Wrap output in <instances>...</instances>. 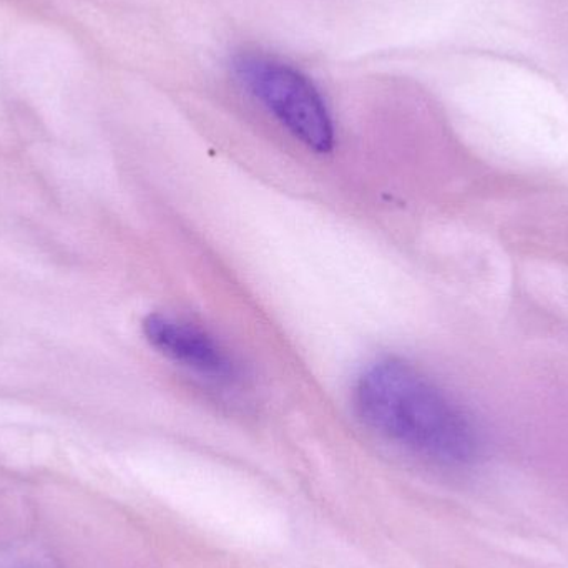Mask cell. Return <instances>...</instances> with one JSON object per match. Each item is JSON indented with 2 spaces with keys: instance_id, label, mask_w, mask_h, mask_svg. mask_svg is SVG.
<instances>
[{
  "instance_id": "obj_3",
  "label": "cell",
  "mask_w": 568,
  "mask_h": 568,
  "mask_svg": "<svg viewBox=\"0 0 568 568\" xmlns=\"http://www.w3.org/2000/svg\"><path fill=\"white\" fill-rule=\"evenodd\" d=\"M149 343L173 363L219 384H236L242 366L219 339L195 324L166 314H150L143 320Z\"/></svg>"
},
{
  "instance_id": "obj_2",
  "label": "cell",
  "mask_w": 568,
  "mask_h": 568,
  "mask_svg": "<svg viewBox=\"0 0 568 568\" xmlns=\"http://www.w3.org/2000/svg\"><path fill=\"white\" fill-rule=\"evenodd\" d=\"M233 73L270 115L307 150L329 153L336 143L333 115L313 80L296 67L260 52H240Z\"/></svg>"
},
{
  "instance_id": "obj_1",
  "label": "cell",
  "mask_w": 568,
  "mask_h": 568,
  "mask_svg": "<svg viewBox=\"0 0 568 568\" xmlns=\"http://www.w3.org/2000/svg\"><path fill=\"white\" fill-rule=\"evenodd\" d=\"M354 406L369 429L420 459L456 467L479 454L480 434L470 414L400 357H384L361 373Z\"/></svg>"
}]
</instances>
